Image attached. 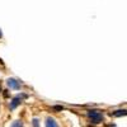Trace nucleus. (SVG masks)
<instances>
[{
  "label": "nucleus",
  "instance_id": "nucleus-4",
  "mask_svg": "<svg viewBox=\"0 0 127 127\" xmlns=\"http://www.w3.org/2000/svg\"><path fill=\"white\" fill-rule=\"evenodd\" d=\"M46 127H59L57 122L55 118H52V117H47L46 118Z\"/></svg>",
  "mask_w": 127,
  "mask_h": 127
},
{
  "label": "nucleus",
  "instance_id": "nucleus-8",
  "mask_svg": "<svg viewBox=\"0 0 127 127\" xmlns=\"http://www.w3.org/2000/svg\"><path fill=\"white\" fill-rule=\"evenodd\" d=\"M33 127H39V122H38V120H37V118H34V120H33Z\"/></svg>",
  "mask_w": 127,
  "mask_h": 127
},
{
  "label": "nucleus",
  "instance_id": "nucleus-9",
  "mask_svg": "<svg viewBox=\"0 0 127 127\" xmlns=\"http://www.w3.org/2000/svg\"><path fill=\"white\" fill-rule=\"evenodd\" d=\"M0 92H1V81H0Z\"/></svg>",
  "mask_w": 127,
  "mask_h": 127
},
{
  "label": "nucleus",
  "instance_id": "nucleus-7",
  "mask_svg": "<svg viewBox=\"0 0 127 127\" xmlns=\"http://www.w3.org/2000/svg\"><path fill=\"white\" fill-rule=\"evenodd\" d=\"M52 109H54V111H62L64 107H62V105H54V107H52Z\"/></svg>",
  "mask_w": 127,
  "mask_h": 127
},
{
  "label": "nucleus",
  "instance_id": "nucleus-5",
  "mask_svg": "<svg viewBox=\"0 0 127 127\" xmlns=\"http://www.w3.org/2000/svg\"><path fill=\"white\" fill-rule=\"evenodd\" d=\"M111 114L114 116V117H121V116H127V111L126 109H118V111H114Z\"/></svg>",
  "mask_w": 127,
  "mask_h": 127
},
{
  "label": "nucleus",
  "instance_id": "nucleus-1",
  "mask_svg": "<svg viewBox=\"0 0 127 127\" xmlns=\"http://www.w3.org/2000/svg\"><path fill=\"white\" fill-rule=\"evenodd\" d=\"M88 117L90 118V121L93 123H100L103 122V113L100 111H97V109H92L88 112Z\"/></svg>",
  "mask_w": 127,
  "mask_h": 127
},
{
  "label": "nucleus",
  "instance_id": "nucleus-2",
  "mask_svg": "<svg viewBox=\"0 0 127 127\" xmlns=\"http://www.w3.org/2000/svg\"><path fill=\"white\" fill-rule=\"evenodd\" d=\"M26 98H27V94H23V93H22V94H18L17 97H14V98L12 99V102H10V105H9L10 109H15L18 105L22 103V100L26 99Z\"/></svg>",
  "mask_w": 127,
  "mask_h": 127
},
{
  "label": "nucleus",
  "instance_id": "nucleus-10",
  "mask_svg": "<svg viewBox=\"0 0 127 127\" xmlns=\"http://www.w3.org/2000/svg\"><path fill=\"white\" fill-rule=\"evenodd\" d=\"M0 37H1V31H0Z\"/></svg>",
  "mask_w": 127,
  "mask_h": 127
},
{
  "label": "nucleus",
  "instance_id": "nucleus-6",
  "mask_svg": "<svg viewBox=\"0 0 127 127\" xmlns=\"http://www.w3.org/2000/svg\"><path fill=\"white\" fill-rule=\"evenodd\" d=\"M10 127H23V122L22 121H14Z\"/></svg>",
  "mask_w": 127,
  "mask_h": 127
},
{
  "label": "nucleus",
  "instance_id": "nucleus-3",
  "mask_svg": "<svg viewBox=\"0 0 127 127\" xmlns=\"http://www.w3.org/2000/svg\"><path fill=\"white\" fill-rule=\"evenodd\" d=\"M6 84H8V87H9L10 89H15V90H18V89L20 88L19 81H18V80H15V79H13V78L8 79V80H6Z\"/></svg>",
  "mask_w": 127,
  "mask_h": 127
}]
</instances>
